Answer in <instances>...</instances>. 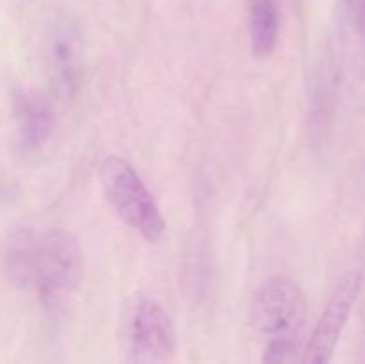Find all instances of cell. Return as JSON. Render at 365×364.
Masks as SVG:
<instances>
[{
    "instance_id": "obj_9",
    "label": "cell",
    "mask_w": 365,
    "mask_h": 364,
    "mask_svg": "<svg viewBox=\"0 0 365 364\" xmlns=\"http://www.w3.org/2000/svg\"><path fill=\"white\" fill-rule=\"evenodd\" d=\"M292 350H294L292 346L280 345V343H267L264 345L259 364H287Z\"/></svg>"
},
{
    "instance_id": "obj_8",
    "label": "cell",
    "mask_w": 365,
    "mask_h": 364,
    "mask_svg": "<svg viewBox=\"0 0 365 364\" xmlns=\"http://www.w3.org/2000/svg\"><path fill=\"white\" fill-rule=\"evenodd\" d=\"M278 6L274 0H248L250 45L257 57L273 54L278 41Z\"/></svg>"
},
{
    "instance_id": "obj_5",
    "label": "cell",
    "mask_w": 365,
    "mask_h": 364,
    "mask_svg": "<svg viewBox=\"0 0 365 364\" xmlns=\"http://www.w3.org/2000/svg\"><path fill=\"white\" fill-rule=\"evenodd\" d=\"M360 289H362V273L359 270H351L342 275L314 327L299 364H331L346 325L360 296Z\"/></svg>"
},
{
    "instance_id": "obj_4",
    "label": "cell",
    "mask_w": 365,
    "mask_h": 364,
    "mask_svg": "<svg viewBox=\"0 0 365 364\" xmlns=\"http://www.w3.org/2000/svg\"><path fill=\"white\" fill-rule=\"evenodd\" d=\"M177 350V330L168 310L150 296H135L125 321V364H175Z\"/></svg>"
},
{
    "instance_id": "obj_6",
    "label": "cell",
    "mask_w": 365,
    "mask_h": 364,
    "mask_svg": "<svg viewBox=\"0 0 365 364\" xmlns=\"http://www.w3.org/2000/svg\"><path fill=\"white\" fill-rule=\"evenodd\" d=\"M46 71L57 95L77 93L84 71V38L70 18L57 20L46 36Z\"/></svg>"
},
{
    "instance_id": "obj_1",
    "label": "cell",
    "mask_w": 365,
    "mask_h": 364,
    "mask_svg": "<svg viewBox=\"0 0 365 364\" xmlns=\"http://www.w3.org/2000/svg\"><path fill=\"white\" fill-rule=\"evenodd\" d=\"M4 264L14 284L56 303L77 289L82 278V250L63 228H18L7 239Z\"/></svg>"
},
{
    "instance_id": "obj_3",
    "label": "cell",
    "mask_w": 365,
    "mask_h": 364,
    "mask_svg": "<svg viewBox=\"0 0 365 364\" xmlns=\"http://www.w3.org/2000/svg\"><path fill=\"white\" fill-rule=\"evenodd\" d=\"M307 316V296L298 282L273 275L253 295L252 325L262 345L280 343L294 348Z\"/></svg>"
},
{
    "instance_id": "obj_2",
    "label": "cell",
    "mask_w": 365,
    "mask_h": 364,
    "mask_svg": "<svg viewBox=\"0 0 365 364\" xmlns=\"http://www.w3.org/2000/svg\"><path fill=\"white\" fill-rule=\"evenodd\" d=\"M98 177L118 216L148 243L163 241L166 220L135 168L123 157L109 156L100 164Z\"/></svg>"
},
{
    "instance_id": "obj_7",
    "label": "cell",
    "mask_w": 365,
    "mask_h": 364,
    "mask_svg": "<svg viewBox=\"0 0 365 364\" xmlns=\"http://www.w3.org/2000/svg\"><path fill=\"white\" fill-rule=\"evenodd\" d=\"M20 139L25 148L32 150L48 141L53 131L56 116L48 100L36 93H21L14 100Z\"/></svg>"
}]
</instances>
